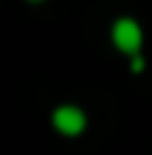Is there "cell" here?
<instances>
[{"label": "cell", "instance_id": "cell-1", "mask_svg": "<svg viewBox=\"0 0 152 155\" xmlns=\"http://www.w3.org/2000/svg\"><path fill=\"white\" fill-rule=\"evenodd\" d=\"M112 41L120 52L136 54L139 46H141V27L133 19H117L114 27H112Z\"/></svg>", "mask_w": 152, "mask_h": 155}, {"label": "cell", "instance_id": "cell-4", "mask_svg": "<svg viewBox=\"0 0 152 155\" xmlns=\"http://www.w3.org/2000/svg\"><path fill=\"white\" fill-rule=\"evenodd\" d=\"M30 3H41V0H30Z\"/></svg>", "mask_w": 152, "mask_h": 155}, {"label": "cell", "instance_id": "cell-3", "mask_svg": "<svg viewBox=\"0 0 152 155\" xmlns=\"http://www.w3.org/2000/svg\"><path fill=\"white\" fill-rule=\"evenodd\" d=\"M144 68V60L141 57H133V71H141Z\"/></svg>", "mask_w": 152, "mask_h": 155}, {"label": "cell", "instance_id": "cell-2", "mask_svg": "<svg viewBox=\"0 0 152 155\" xmlns=\"http://www.w3.org/2000/svg\"><path fill=\"white\" fill-rule=\"evenodd\" d=\"M52 123L63 136H79L87 125V117L79 106H60V109H54Z\"/></svg>", "mask_w": 152, "mask_h": 155}]
</instances>
